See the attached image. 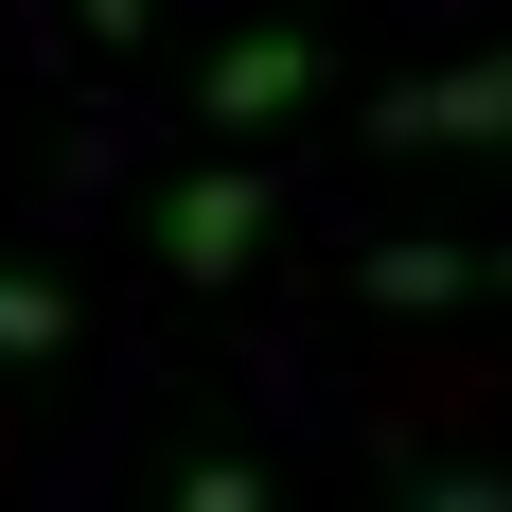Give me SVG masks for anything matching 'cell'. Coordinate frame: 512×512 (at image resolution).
I'll use <instances>...</instances> for the list:
<instances>
[{"label":"cell","instance_id":"1","mask_svg":"<svg viewBox=\"0 0 512 512\" xmlns=\"http://www.w3.org/2000/svg\"><path fill=\"white\" fill-rule=\"evenodd\" d=\"M283 230V195H265V159H195V177H159V212H142V248L177 265V283H230V265Z\"/></svg>","mask_w":512,"mask_h":512},{"label":"cell","instance_id":"2","mask_svg":"<svg viewBox=\"0 0 512 512\" xmlns=\"http://www.w3.org/2000/svg\"><path fill=\"white\" fill-rule=\"evenodd\" d=\"M371 142H389V159H477V142H512V53H460V71H407V89L371 106Z\"/></svg>","mask_w":512,"mask_h":512},{"label":"cell","instance_id":"3","mask_svg":"<svg viewBox=\"0 0 512 512\" xmlns=\"http://www.w3.org/2000/svg\"><path fill=\"white\" fill-rule=\"evenodd\" d=\"M318 71H336V53H318L301 18H248V36H230V53L195 71V124H212V142H248V124H283V106H318Z\"/></svg>","mask_w":512,"mask_h":512},{"label":"cell","instance_id":"4","mask_svg":"<svg viewBox=\"0 0 512 512\" xmlns=\"http://www.w3.org/2000/svg\"><path fill=\"white\" fill-rule=\"evenodd\" d=\"M495 265L477 248H442V230H389V248H354V301H389V318H442V301H477Z\"/></svg>","mask_w":512,"mask_h":512},{"label":"cell","instance_id":"5","mask_svg":"<svg viewBox=\"0 0 512 512\" xmlns=\"http://www.w3.org/2000/svg\"><path fill=\"white\" fill-rule=\"evenodd\" d=\"M71 354V283H36V265H0V371Z\"/></svg>","mask_w":512,"mask_h":512},{"label":"cell","instance_id":"6","mask_svg":"<svg viewBox=\"0 0 512 512\" xmlns=\"http://www.w3.org/2000/svg\"><path fill=\"white\" fill-rule=\"evenodd\" d=\"M159 512H283V495H265V460H248V442H195Z\"/></svg>","mask_w":512,"mask_h":512},{"label":"cell","instance_id":"7","mask_svg":"<svg viewBox=\"0 0 512 512\" xmlns=\"http://www.w3.org/2000/svg\"><path fill=\"white\" fill-rule=\"evenodd\" d=\"M407 512H512V477H477V460H407Z\"/></svg>","mask_w":512,"mask_h":512}]
</instances>
